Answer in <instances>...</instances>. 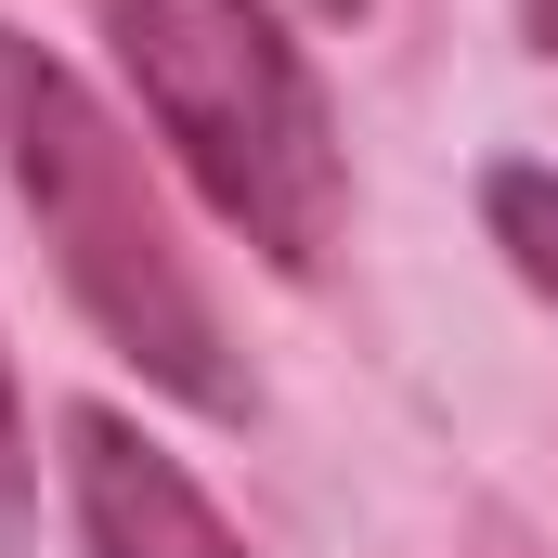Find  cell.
<instances>
[{
  "instance_id": "cell-1",
  "label": "cell",
  "mask_w": 558,
  "mask_h": 558,
  "mask_svg": "<svg viewBox=\"0 0 558 558\" xmlns=\"http://www.w3.org/2000/svg\"><path fill=\"white\" fill-rule=\"evenodd\" d=\"M0 169H13V195H26V221H39L65 299L131 351L143 377L169 403H195V416H247V364H234L208 286H195L169 208H156V182H143V143L26 26H0Z\"/></svg>"
},
{
  "instance_id": "cell-3",
  "label": "cell",
  "mask_w": 558,
  "mask_h": 558,
  "mask_svg": "<svg viewBox=\"0 0 558 558\" xmlns=\"http://www.w3.org/2000/svg\"><path fill=\"white\" fill-rule=\"evenodd\" d=\"M65 507H78V546L92 558H247L234 520H221L131 416H105V403L65 416Z\"/></svg>"
},
{
  "instance_id": "cell-5",
  "label": "cell",
  "mask_w": 558,
  "mask_h": 558,
  "mask_svg": "<svg viewBox=\"0 0 558 558\" xmlns=\"http://www.w3.org/2000/svg\"><path fill=\"white\" fill-rule=\"evenodd\" d=\"M26 520V416H13V364H0V533Z\"/></svg>"
},
{
  "instance_id": "cell-6",
  "label": "cell",
  "mask_w": 558,
  "mask_h": 558,
  "mask_svg": "<svg viewBox=\"0 0 558 558\" xmlns=\"http://www.w3.org/2000/svg\"><path fill=\"white\" fill-rule=\"evenodd\" d=\"M520 26H533V52H558V0H520Z\"/></svg>"
},
{
  "instance_id": "cell-2",
  "label": "cell",
  "mask_w": 558,
  "mask_h": 558,
  "mask_svg": "<svg viewBox=\"0 0 558 558\" xmlns=\"http://www.w3.org/2000/svg\"><path fill=\"white\" fill-rule=\"evenodd\" d=\"M105 39L156 143L195 169V195L274 274H312L351 221V156H338L325 78L286 39V13L274 0H105Z\"/></svg>"
},
{
  "instance_id": "cell-4",
  "label": "cell",
  "mask_w": 558,
  "mask_h": 558,
  "mask_svg": "<svg viewBox=\"0 0 558 558\" xmlns=\"http://www.w3.org/2000/svg\"><path fill=\"white\" fill-rule=\"evenodd\" d=\"M481 221H494V247L520 260V286L558 299V169H494V182H481Z\"/></svg>"
}]
</instances>
